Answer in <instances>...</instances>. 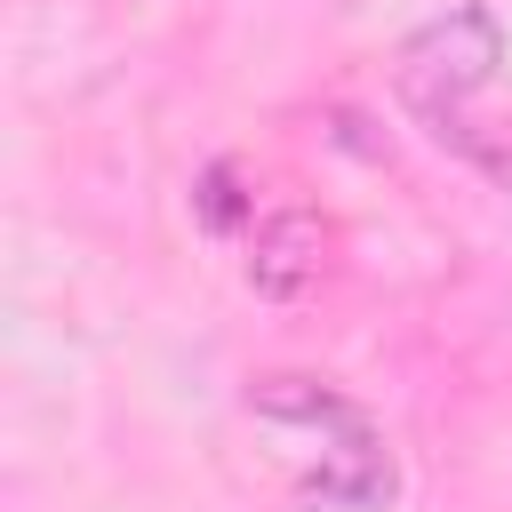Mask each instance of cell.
<instances>
[{
	"instance_id": "3",
	"label": "cell",
	"mask_w": 512,
	"mask_h": 512,
	"mask_svg": "<svg viewBox=\"0 0 512 512\" xmlns=\"http://www.w3.org/2000/svg\"><path fill=\"white\" fill-rule=\"evenodd\" d=\"M320 264H328V224L312 208H272L256 224V240H248V288L272 296V304L304 296L320 280Z\"/></svg>"
},
{
	"instance_id": "2",
	"label": "cell",
	"mask_w": 512,
	"mask_h": 512,
	"mask_svg": "<svg viewBox=\"0 0 512 512\" xmlns=\"http://www.w3.org/2000/svg\"><path fill=\"white\" fill-rule=\"evenodd\" d=\"M496 64H504V24H496L488 8H448V16H432V24H416V32L400 40L392 88H400V104H408L416 120H432V136L472 144L464 96H480V88L496 80Z\"/></svg>"
},
{
	"instance_id": "4",
	"label": "cell",
	"mask_w": 512,
	"mask_h": 512,
	"mask_svg": "<svg viewBox=\"0 0 512 512\" xmlns=\"http://www.w3.org/2000/svg\"><path fill=\"white\" fill-rule=\"evenodd\" d=\"M200 216H208V232H232L240 224V176H232V160H216L200 176Z\"/></svg>"
},
{
	"instance_id": "1",
	"label": "cell",
	"mask_w": 512,
	"mask_h": 512,
	"mask_svg": "<svg viewBox=\"0 0 512 512\" xmlns=\"http://www.w3.org/2000/svg\"><path fill=\"white\" fill-rule=\"evenodd\" d=\"M248 416L272 424V432L320 440V448H304L312 464H304V480H296V496H304L312 512H376V504L400 488L384 432H376L344 392H328V384H312V376H264V384L248 392Z\"/></svg>"
}]
</instances>
